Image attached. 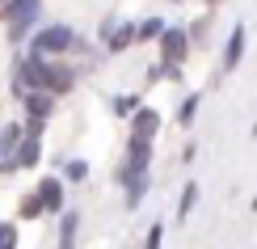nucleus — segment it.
I'll return each instance as SVG.
<instances>
[{"label": "nucleus", "mask_w": 257, "mask_h": 249, "mask_svg": "<svg viewBox=\"0 0 257 249\" xmlns=\"http://www.w3.org/2000/svg\"><path fill=\"white\" fill-rule=\"evenodd\" d=\"M63 173H68L72 182H80L84 173H89V165H84V160H68V165H63Z\"/></svg>", "instance_id": "18"}, {"label": "nucleus", "mask_w": 257, "mask_h": 249, "mask_svg": "<svg viewBox=\"0 0 257 249\" xmlns=\"http://www.w3.org/2000/svg\"><path fill=\"white\" fill-rule=\"evenodd\" d=\"M194 203H198V186L186 182V186H181V199H177V220H186V215L194 211Z\"/></svg>", "instance_id": "10"}, {"label": "nucleus", "mask_w": 257, "mask_h": 249, "mask_svg": "<svg viewBox=\"0 0 257 249\" xmlns=\"http://www.w3.org/2000/svg\"><path fill=\"white\" fill-rule=\"evenodd\" d=\"M156 131H160V114L148 110V106H139V110L131 114V139H148V144H152Z\"/></svg>", "instance_id": "5"}, {"label": "nucleus", "mask_w": 257, "mask_h": 249, "mask_svg": "<svg viewBox=\"0 0 257 249\" xmlns=\"http://www.w3.org/2000/svg\"><path fill=\"white\" fill-rule=\"evenodd\" d=\"M21 215H26V220H38V215H42L38 194H26V199H21Z\"/></svg>", "instance_id": "15"}, {"label": "nucleus", "mask_w": 257, "mask_h": 249, "mask_svg": "<svg viewBox=\"0 0 257 249\" xmlns=\"http://www.w3.org/2000/svg\"><path fill=\"white\" fill-rule=\"evenodd\" d=\"M207 5H219V0H207Z\"/></svg>", "instance_id": "19"}, {"label": "nucleus", "mask_w": 257, "mask_h": 249, "mask_svg": "<svg viewBox=\"0 0 257 249\" xmlns=\"http://www.w3.org/2000/svg\"><path fill=\"white\" fill-rule=\"evenodd\" d=\"M76 224H80V220H76L72 211L63 215V228H59V249H72V236H76Z\"/></svg>", "instance_id": "14"}, {"label": "nucleus", "mask_w": 257, "mask_h": 249, "mask_svg": "<svg viewBox=\"0 0 257 249\" xmlns=\"http://www.w3.org/2000/svg\"><path fill=\"white\" fill-rule=\"evenodd\" d=\"M186 55H190V34L186 30H169L165 26V34H160V63H169V68H181L186 63Z\"/></svg>", "instance_id": "2"}, {"label": "nucleus", "mask_w": 257, "mask_h": 249, "mask_svg": "<svg viewBox=\"0 0 257 249\" xmlns=\"http://www.w3.org/2000/svg\"><path fill=\"white\" fill-rule=\"evenodd\" d=\"M0 152H5V144H0Z\"/></svg>", "instance_id": "21"}, {"label": "nucleus", "mask_w": 257, "mask_h": 249, "mask_svg": "<svg viewBox=\"0 0 257 249\" xmlns=\"http://www.w3.org/2000/svg\"><path fill=\"white\" fill-rule=\"evenodd\" d=\"M34 194H38L42 211H63V186H59V178H42Z\"/></svg>", "instance_id": "8"}, {"label": "nucleus", "mask_w": 257, "mask_h": 249, "mask_svg": "<svg viewBox=\"0 0 257 249\" xmlns=\"http://www.w3.org/2000/svg\"><path fill=\"white\" fill-rule=\"evenodd\" d=\"M160 241H165V224H152V228H148V241H144V249H160Z\"/></svg>", "instance_id": "17"}, {"label": "nucleus", "mask_w": 257, "mask_h": 249, "mask_svg": "<svg viewBox=\"0 0 257 249\" xmlns=\"http://www.w3.org/2000/svg\"><path fill=\"white\" fill-rule=\"evenodd\" d=\"M68 47H76V34H72L68 26H47L34 34V55L47 59V55H63Z\"/></svg>", "instance_id": "1"}, {"label": "nucleus", "mask_w": 257, "mask_h": 249, "mask_svg": "<svg viewBox=\"0 0 257 249\" xmlns=\"http://www.w3.org/2000/svg\"><path fill=\"white\" fill-rule=\"evenodd\" d=\"M253 135H257V123H253Z\"/></svg>", "instance_id": "20"}, {"label": "nucleus", "mask_w": 257, "mask_h": 249, "mask_svg": "<svg viewBox=\"0 0 257 249\" xmlns=\"http://www.w3.org/2000/svg\"><path fill=\"white\" fill-rule=\"evenodd\" d=\"M30 165H38V135H26V139H21V144H17V156H5V160H0V169H30Z\"/></svg>", "instance_id": "6"}, {"label": "nucleus", "mask_w": 257, "mask_h": 249, "mask_svg": "<svg viewBox=\"0 0 257 249\" xmlns=\"http://www.w3.org/2000/svg\"><path fill=\"white\" fill-rule=\"evenodd\" d=\"M110 110L118 114V118H131V114L139 110V97H135V93H126V97H114V102H110Z\"/></svg>", "instance_id": "12"}, {"label": "nucleus", "mask_w": 257, "mask_h": 249, "mask_svg": "<svg viewBox=\"0 0 257 249\" xmlns=\"http://www.w3.org/2000/svg\"><path fill=\"white\" fill-rule=\"evenodd\" d=\"M101 42H105V51H126L135 42V26L118 21V17H105L101 21Z\"/></svg>", "instance_id": "3"}, {"label": "nucleus", "mask_w": 257, "mask_h": 249, "mask_svg": "<svg viewBox=\"0 0 257 249\" xmlns=\"http://www.w3.org/2000/svg\"><path fill=\"white\" fill-rule=\"evenodd\" d=\"M198 102H202L198 93H190L186 102H181V110H177V127H190V123H194V114H198Z\"/></svg>", "instance_id": "11"}, {"label": "nucleus", "mask_w": 257, "mask_h": 249, "mask_svg": "<svg viewBox=\"0 0 257 249\" xmlns=\"http://www.w3.org/2000/svg\"><path fill=\"white\" fill-rule=\"evenodd\" d=\"M34 13H38V0H9L5 21H9V30H13V38H21V30L34 21Z\"/></svg>", "instance_id": "4"}, {"label": "nucleus", "mask_w": 257, "mask_h": 249, "mask_svg": "<svg viewBox=\"0 0 257 249\" xmlns=\"http://www.w3.org/2000/svg\"><path fill=\"white\" fill-rule=\"evenodd\" d=\"M160 34H165V21L160 17H148V21L135 26V38H160Z\"/></svg>", "instance_id": "13"}, {"label": "nucleus", "mask_w": 257, "mask_h": 249, "mask_svg": "<svg viewBox=\"0 0 257 249\" xmlns=\"http://www.w3.org/2000/svg\"><path fill=\"white\" fill-rule=\"evenodd\" d=\"M240 59H244V26H232L228 42H223V59H219V68H223V72H236Z\"/></svg>", "instance_id": "7"}, {"label": "nucleus", "mask_w": 257, "mask_h": 249, "mask_svg": "<svg viewBox=\"0 0 257 249\" xmlns=\"http://www.w3.org/2000/svg\"><path fill=\"white\" fill-rule=\"evenodd\" d=\"M21 97H26V110H30L34 123H47V118H51V106H55L51 93H21Z\"/></svg>", "instance_id": "9"}, {"label": "nucleus", "mask_w": 257, "mask_h": 249, "mask_svg": "<svg viewBox=\"0 0 257 249\" xmlns=\"http://www.w3.org/2000/svg\"><path fill=\"white\" fill-rule=\"evenodd\" d=\"M0 249H17V228L13 224H0Z\"/></svg>", "instance_id": "16"}]
</instances>
